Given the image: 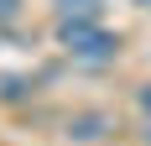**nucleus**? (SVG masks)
Masks as SVG:
<instances>
[{
	"label": "nucleus",
	"mask_w": 151,
	"mask_h": 146,
	"mask_svg": "<svg viewBox=\"0 0 151 146\" xmlns=\"http://www.w3.org/2000/svg\"><path fill=\"white\" fill-rule=\"evenodd\" d=\"M58 42H63V52L73 63H89V68H99V63H109L120 52V37H109L99 26V16H83V11H63L58 16Z\"/></svg>",
	"instance_id": "f257e3e1"
},
{
	"label": "nucleus",
	"mask_w": 151,
	"mask_h": 146,
	"mask_svg": "<svg viewBox=\"0 0 151 146\" xmlns=\"http://www.w3.org/2000/svg\"><path fill=\"white\" fill-rule=\"evenodd\" d=\"M104 131H109L104 115H78V120H68V136H73V141H99Z\"/></svg>",
	"instance_id": "f03ea898"
},
{
	"label": "nucleus",
	"mask_w": 151,
	"mask_h": 146,
	"mask_svg": "<svg viewBox=\"0 0 151 146\" xmlns=\"http://www.w3.org/2000/svg\"><path fill=\"white\" fill-rule=\"evenodd\" d=\"M26 78H16V73H5V78H0V99H21V94H26Z\"/></svg>",
	"instance_id": "7ed1b4c3"
},
{
	"label": "nucleus",
	"mask_w": 151,
	"mask_h": 146,
	"mask_svg": "<svg viewBox=\"0 0 151 146\" xmlns=\"http://www.w3.org/2000/svg\"><path fill=\"white\" fill-rule=\"evenodd\" d=\"M21 21V0H0V26H16Z\"/></svg>",
	"instance_id": "20e7f679"
},
{
	"label": "nucleus",
	"mask_w": 151,
	"mask_h": 146,
	"mask_svg": "<svg viewBox=\"0 0 151 146\" xmlns=\"http://www.w3.org/2000/svg\"><path fill=\"white\" fill-rule=\"evenodd\" d=\"M63 11H83V16H99V0H58Z\"/></svg>",
	"instance_id": "39448f33"
},
{
	"label": "nucleus",
	"mask_w": 151,
	"mask_h": 146,
	"mask_svg": "<svg viewBox=\"0 0 151 146\" xmlns=\"http://www.w3.org/2000/svg\"><path fill=\"white\" fill-rule=\"evenodd\" d=\"M141 115H146V120H151V84H146V89H141Z\"/></svg>",
	"instance_id": "423d86ee"
},
{
	"label": "nucleus",
	"mask_w": 151,
	"mask_h": 146,
	"mask_svg": "<svg viewBox=\"0 0 151 146\" xmlns=\"http://www.w3.org/2000/svg\"><path fill=\"white\" fill-rule=\"evenodd\" d=\"M136 5H141V11H151V0H136Z\"/></svg>",
	"instance_id": "0eeeda50"
},
{
	"label": "nucleus",
	"mask_w": 151,
	"mask_h": 146,
	"mask_svg": "<svg viewBox=\"0 0 151 146\" xmlns=\"http://www.w3.org/2000/svg\"><path fill=\"white\" fill-rule=\"evenodd\" d=\"M146 141H151V131H146Z\"/></svg>",
	"instance_id": "6e6552de"
}]
</instances>
